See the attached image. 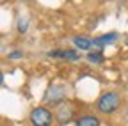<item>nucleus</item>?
Here are the masks:
<instances>
[{
  "instance_id": "nucleus-1",
  "label": "nucleus",
  "mask_w": 128,
  "mask_h": 126,
  "mask_svg": "<svg viewBox=\"0 0 128 126\" xmlns=\"http://www.w3.org/2000/svg\"><path fill=\"white\" fill-rule=\"evenodd\" d=\"M119 103H121L119 94H116V92H105L103 96L98 100V110L102 114H112V112H116V110H118Z\"/></svg>"
},
{
  "instance_id": "nucleus-2",
  "label": "nucleus",
  "mask_w": 128,
  "mask_h": 126,
  "mask_svg": "<svg viewBox=\"0 0 128 126\" xmlns=\"http://www.w3.org/2000/svg\"><path fill=\"white\" fill-rule=\"evenodd\" d=\"M30 124L32 126H52L54 123V114L44 107H38L30 112Z\"/></svg>"
},
{
  "instance_id": "nucleus-3",
  "label": "nucleus",
  "mask_w": 128,
  "mask_h": 126,
  "mask_svg": "<svg viewBox=\"0 0 128 126\" xmlns=\"http://www.w3.org/2000/svg\"><path fill=\"white\" fill-rule=\"evenodd\" d=\"M64 98H66V91H64V87H59V85L50 87V89H48V92L44 94V101H46V103H52V105L60 103Z\"/></svg>"
},
{
  "instance_id": "nucleus-4",
  "label": "nucleus",
  "mask_w": 128,
  "mask_h": 126,
  "mask_svg": "<svg viewBox=\"0 0 128 126\" xmlns=\"http://www.w3.org/2000/svg\"><path fill=\"white\" fill-rule=\"evenodd\" d=\"M50 57H55V59H66V60H78L80 55L75 52V50H54L48 53Z\"/></svg>"
},
{
  "instance_id": "nucleus-5",
  "label": "nucleus",
  "mask_w": 128,
  "mask_h": 126,
  "mask_svg": "<svg viewBox=\"0 0 128 126\" xmlns=\"http://www.w3.org/2000/svg\"><path fill=\"white\" fill-rule=\"evenodd\" d=\"M73 43H75L76 48H80V50H89L91 46L94 44V39L86 37V36H78V37H75V39H73Z\"/></svg>"
},
{
  "instance_id": "nucleus-6",
  "label": "nucleus",
  "mask_w": 128,
  "mask_h": 126,
  "mask_svg": "<svg viewBox=\"0 0 128 126\" xmlns=\"http://www.w3.org/2000/svg\"><path fill=\"white\" fill-rule=\"evenodd\" d=\"M116 39H118V34L110 32V34H105V36L96 37V39H94V44H96V46H107V44H112Z\"/></svg>"
},
{
  "instance_id": "nucleus-7",
  "label": "nucleus",
  "mask_w": 128,
  "mask_h": 126,
  "mask_svg": "<svg viewBox=\"0 0 128 126\" xmlns=\"http://www.w3.org/2000/svg\"><path fill=\"white\" fill-rule=\"evenodd\" d=\"M76 126H100V119L94 116H84L76 121Z\"/></svg>"
},
{
  "instance_id": "nucleus-8",
  "label": "nucleus",
  "mask_w": 128,
  "mask_h": 126,
  "mask_svg": "<svg viewBox=\"0 0 128 126\" xmlns=\"http://www.w3.org/2000/svg\"><path fill=\"white\" fill-rule=\"evenodd\" d=\"M87 60L92 62V64H102V62H103V55L100 52H91L87 55Z\"/></svg>"
},
{
  "instance_id": "nucleus-9",
  "label": "nucleus",
  "mask_w": 128,
  "mask_h": 126,
  "mask_svg": "<svg viewBox=\"0 0 128 126\" xmlns=\"http://www.w3.org/2000/svg\"><path fill=\"white\" fill-rule=\"evenodd\" d=\"M9 57H11V59H20V57H22V52H11Z\"/></svg>"
},
{
  "instance_id": "nucleus-10",
  "label": "nucleus",
  "mask_w": 128,
  "mask_h": 126,
  "mask_svg": "<svg viewBox=\"0 0 128 126\" xmlns=\"http://www.w3.org/2000/svg\"><path fill=\"white\" fill-rule=\"evenodd\" d=\"M126 44H128V37H126Z\"/></svg>"
}]
</instances>
